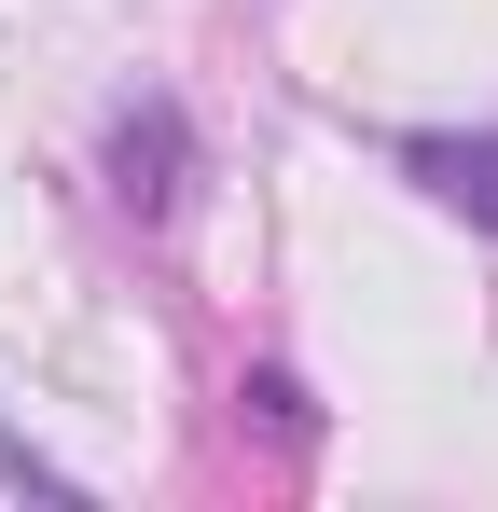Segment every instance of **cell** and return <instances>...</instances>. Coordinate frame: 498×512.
<instances>
[{
    "instance_id": "1",
    "label": "cell",
    "mask_w": 498,
    "mask_h": 512,
    "mask_svg": "<svg viewBox=\"0 0 498 512\" xmlns=\"http://www.w3.org/2000/svg\"><path fill=\"white\" fill-rule=\"evenodd\" d=\"M388 167H402L429 208H457V222L498 236V125H415V139H388Z\"/></svg>"
},
{
    "instance_id": "2",
    "label": "cell",
    "mask_w": 498,
    "mask_h": 512,
    "mask_svg": "<svg viewBox=\"0 0 498 512\" xmlns=\"http://www.w3.org/2000/svg\"><path fill=\"white\" fill-rule=\"evenodd\" d=\"M180 167H194L180 97H125V111H111V194H125L139 222H166V208H180Z\"/></svg>"
},
{
    "instance_id": "3",
    "label": "cell",
    "mask_w": 498,
    "mask_h": 512,
    "mask_svg": "<svg viewBox=\"0 0 498 512\" xmlns=\"http://www.w3.org/2000/svg\"><path fill=\"white\" fill-rule=\"evenodd\" d=\"M236 416L263 429V443H291V457L319 443V402H305V374H291V360H249V374H236Z\"/></svg>"
},
{
    "instance_id": "4",
    "label": "cell",
    "mask_w": 498,
    "mask_h": 512,
    "mask_svg": "<svg viewBox=\"0 0 498 512\" xmlns=\"http://www.w3.org/2000/svg\"><path fill=\"white\" fill-rule=\"evenodd\" d=\"M0 485H14V499H83V471H56V457L14 443V429H0Z\"/></svg>"
}]
</instances>
